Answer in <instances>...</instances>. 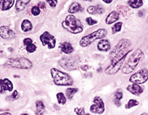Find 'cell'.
<instances>
[{
	"instance_id": "obj_1",
	"label": "cell",
	"mask_w": 148,
	"mask_h": 115,
	"mask_svg": "<svg viewBox=\"0 0 148 115\" xmlns=\"http://www.w3.org/2000/svg\"><path fill=\"white\" fill-rule=\"evenodd\" d=\"M144 58V52L140 49H137L134 51V53L130 56L124 65L122 67V72L125 75L130 74L134 71L139 62Z\"/></svg>"
},
{
	"instance_id": "obj_2",
	"label": "cell",
	"mask_w": 148,
	"mask_h": 115,
	"mask_svg": "<svg viewBox=\"0 0 148 115\" xmlns=\"http://www.w3.org/2000/svg\"><path fill=\"white\" fill-rule=\"evenodd\" d=\"M62 25L65 30L72 34L81 33L84 29V26L82 22L75 17L73 15H69L67 16L64 22H62Z\"/></svg>"
},
{
	"instance_id": "obj_3",
	"label": "cell",
	"mask_w": 148,
	"mask_h": 115,
	"mask_svg": "<svg viewBox=\"0 0 148 115\" xmlns=\"http://www.w3.org/2000/svg\"><path fill=\"white\" fill-rule=\"evenodd\" d=\"M51 75L53 78L54 83L57 86H70L73 84V79L69 74L52 68L51 69Z\"/></svg>"
},
{
	"instance_id": "obj_4",
	"label": "cell",
	"mask_w": 148,
	"mask_h": 115,
	"mask_svg": "<svg viewBox=\"0 0 148 115\" xmlns=\"http://www.w3.org/2000/svg\"><path fill=\"white\" fill-rule=\"evenodd\" d=\"M108 34V31L104 29H100L97 31H94L92 33L89 34L88 36H84L80 40V45L82 47H87L91 44L92 42L97 39H101L104 38Z\"/></svg>"
},
{
	"instance_id": "obj_5",
	"label": "cell",
	"mask_w": 148,
	"mask_h": 115,
	"mask_svg": "<svg viewBox=\"0 0 148 115\" xmlns=\"http://www.w3.org/2000/svg\"><path fill=\"white\" fill-rule=\"evenodd\" d=\"M5 66L19 69H30L32 68V63L25 57H16L8 60Z\"/></svg>"
},
{
	"instance_id": "obj_6",
	"label": "cell",
	"mask_w": 148,
	"mask_h": 115,
	"mask_svg": "<svg viewBox=\"0 0 148 115\" xmlns=\"http://www.w3.org/2000/svg\"><path fill=\"white\" fill-rule=\"evenodd\" d=\"M130 44V42L128 39H126V38H122L118 42L115 47L111 50V51L110 52V58L111 60H112L114 57H115L117 55H118L119 54L124 52V50H126V49H127Z\"/></svg>"
},
{
	"instance_id": "obj_7",
	"label": "cell",
	"mask_w": 148,
	"mask_h": 115,
	"mask_svg": "<svg viewBox=\"0 0 148 115\" xmlns=\"http://www.w3.org/2000/svg\"><path fill=\"white\" fill-rule=\"evenodd\" d=\"M148 78V70L147 68H142L135 74H134L130 77V82L134 84H144L147 82Z\"/></svg>"
},
{
	"instance_id": "obj_8",
	"label": "cell",
	"mask_w": 148,
	"mask_h": 115,
	"mask_svg": "<svg viewBox=\"0 0 148 115\" xmlns=\"http://www.w3.org/2000/svg\"><path fill=\"white\" fill-rule=\"evenodd\" d=\"M40 41L42 43V45H48L49 49H53L56 45V38L49 31H45L40 36Z\"/></svg>"
},
{
	"instance_id": "obj_9",
	"label": "cell",
	"mask_w": 148,
	"mask_h": 115,
	"mask_svg": "<svg viewBox=\"0 0 148 115\" xmlns=\"http://www.w3.org/2000/svg\"><path fill=\"white\" fill-rule=\"evenodd\" d=\"M90 111L91 113L101 114L105 111V106L103 100L100 97H95L93 100V104L90 107Z\"/></svg>"
},
{
	"instance_id": "obj_10",
	"label": "cell",
	"mask_w": 148,
	"mask_h": 115,
	"mask_svg": "<svg viewBox=\"0 0 148 115\" xmlns=\"http://www.w3.org/2000/svg\"><path fill=\"white\" fill-rule=\"evenodd\" d=\"M0 36L3 39H10L16 37V33L8 26L3 25L0 27Z\"/></svg>"
},
{
	"instance_id": "obj_11",
	"label": "cell",
	"mask_w": 148,
	"mask_h": 115,
	"mask_svg": "<svg viewBox=\"0 0 148 115\" xmlns=\"http://www.w3.org/2000/svg\"><path fill=\"white\" fill-rule=\"evenodd\" d=\"M13 91V84L8 78L0 80V94H4L5 91Z\"/></svg>"
},
{
	"instance_id": "obj_12",
	"label": "cell",
	"mask_w": 148,
	"mask_h": 115,
	"mask_svg": "<svg viewBox=\"0 0 148 115\" xmlns=\"http://www.w3.org/2000/svg\"><path fill=\"white\" fill-rule=\"evenodd\" d=\"M123 61L124 60H121L119 62H115V63H111V65L105 69V74L108 75H114L117 73L120 70V68H121Z\"/></svg>"
},
{
	"instance_id": "obj_13",
	"label": "cell",
	"mask_w": 148,
	"mask_h": 115,
	"mask_svg": "<svg viewBox=\"0 0 148 115\" xmlns=\"http://www.w3.org/2000/svg\"><path fill=\"white\" fill-rule=\"evenodd\" d=\"M59 64L64 69L67 70H71V69L75 68L76 64H75V61L71 59V57H63L59 62Z\"/></svg>"
},
{
	"instance_id": "obj_14",
	"label": "cell",
	"mask_w": 148,
	"mask_h": 115,
	"mask_svg": "<svg viewBox=\"0 0 148 115\" xmlns=\"http://www.w3.org/2000/svg\"><path fill=\"white\" fill-rule=\"evenodd\" d=\"M127 90L132 94L137 96H139L140 94L144 92V88L140 86L138 84H134V83H133L132 84H129L128 86L127 87Z\"/></svg>"
},
{
	"instance_id": "obj_15",
	"label": "cell",
	"mask_w": 148,
	"mask_h": 115,
	"mask_svg": "<svg viewBox=\"0 0 148 115\" xmlns=\"http://www.w3.org/2000/svg\"><path fill=\"white\" fill-rule=\"evenodd\" d=\"M23 44L25 46V49L29 53H33L37 49V46L32 42V39L30 38H25L23 40Z\"/></svg>"
},
{
	"instance_id": "obj_16",
	"label": "cell",
	"mask_w": 148,
	"mask_h": 115,
	"mask_svg": "<svg viewBox=\"0 0 148 115\" xmlns=\"http://www.w3.org/2000/svg\"><path fill=\"white\" fill-rule=\"evenodd\" d=\"M120 18V13L117 11H113L111 13L109 14L108 16H107V18L105 20V23L107 25H111L113 23H114L119 20Z\"/></svg>"
},
{
	"instance_id": "obj_17",
	"label": "cell",
	"mask_w": 148,
	"mask_h": 115,
	"mask_svg": "<svg viewBox=\"0 0 148 115\" xmlns=\"http://www.w3.org/2000/svg\"><path fill=\"white\" fill-rule=\"evenodd\" d=\"M59 49H61V51L62 52H64L66 55H70V54L73 53L74 51V48L71 45V43L69 42H62L59 45Z\"/></svg>"
},
{
	"instance_id": "obj_18",
	"label": "cell",
	"mask_w": 148,
	"mask_h": 115,
	"mask_svg": "<svg viewBox=\"0 0 148 115\" xmlns=\"http://www.w3.org/2000/svg\"><path fill=\"white\" fill-rule=\"evenodd\" d=\"M97 49L101 51H108L111 49V43L108 39H101L97 44Z\"/></svg>"
},
{
	"instance_id": "obj_19",
	"label": "cell",
	"mask_w": 148,
	"mask_h": 115,
	"mask_svg": "<svg viewBox=\"0 0 148 115\" xmlns=\"http://www.w3.org/2000/svg\"><path fill=\"white\" fill-rule=\"evenodd\" d=\"M15 0H1L0 1V9L2 11H7L13 6Z\"/></svg>"
},
{
	"instance_id": "obj_20",
	"label": "cell",
	"mask_w": 148,
	"mask_h": 115,
	"mask_svg": "<svg viewBox=\"0 0 148 115\" xmlns=\"http://www.w3.org/2000/svg\"><path fill=\"white\" fill-rule=\"evenodd\" d=\"M87 12L91 15L102 14L104 12V9L100 5H91L87 9Z\"/></svg>"
},
{
	"instance_id": "obj_21",
	"label": "cell",
	"mask_w": 148,
	"mask_h": 115,
	"mask_svg": "<svg viewBox=\"0 0 148 115\" xmlns=\"http://www.w3.org/2000/svg\"><path fill=\"white\" fill-rule=\"evenodd\" d=\"M31 2V0H17L16 4V11L21 12L24 10L26 5Z\"/></svg>"
},
{
	"instance_id": "obj_22",
	"label": "cell",
	"mask_w": 148,
	"mask_h": 115,
	"mask_svg": "<svg viewBox=\"0 0 148 115\" xmlns=\"http://www.w3.org/2000/svg\"><path fill=\"white\" fill-rule=\"evenodd\" d=\"M21 29H22V31L28 32L32 29V24L29 19H24L21 24Z\"/></svg>"
},
{
	"instance_id": "obj_23",
	"label": "cell",
	"mask_w": 148,
	"mask_h": 115,
	"mask_svg": "<svg viewBox=\"0 0 148 115\" xmlns=\"http://www.w3.org/2000/svg\"><path fill=\"white\" fill-rule=\"evenodd\" d=\"M82 10H83V9H82V5L78 2H73L69 7V12L71 14H74L78 12H82Z\"/></svg>"
},
{
	"instance_id": "obj_24",
	"label": "cell",
	"mask_w": 148,
	"mask_h": 115,
	"mask_svg": "<svg viewBox=\"0 0 148 115\" xmlns=\"http://www.w3.org/2000/svg\"><path fill=\"white\" fill-rule=\"evenodd\" d=\"M117 11L119 12V13H121L123 16V17H124V18H127L128 16H130V12H131V11H130V9H129V8H127V7L126 6H124V5H118V6L117 7Z\"/></svg>"
},
{
	"instance_id": "obj_25",
	"label": "cell",
	"mask_w": 148,
	"mask_h": 115,
	"mask_svg": "<svg viewBox=\"0 0 148 115\" xmlns=\"http://www.w3.org/2000/svg\"><path fill=\"white\" fill-rule=\"evenodd\" d=\"M127 4L132 9H139L144 4L143 0H128Z\"/></svg>"
},
{
	"instance_id": "obj_26",
	"label": "cell",
	"mask_w": 148,
	"mask_h": 115,
	"mask_svg": "<svg viewBox=\"0 0 148 115\" xmlns=\"http://www.w3.org/2000/svg\"><path fill=\"white\" fill-rule=\"evenodd\" d=\"M123 98V93L122 92H120V91H117V92H115L114 95V103L117 106L120 107L121 106V102L120 101Z\"/></svg>"
},
{
	"instance_id": "obj_27",
	"label": "cell",
	"mask_w": 148,
	"mask_h": 115,
	"mask_svg": "<svg viewBox=\"0 0 148 115\" xmlns=\"http://www.w3.org/2000/svg\"><path fill=\"white\" fill-rule=\"evenodd\" d=\"M36 108H37V112H36V114H42V112L44 111L45 108L44 103L42 102V101H37L36 102Z\"/></svg>"
},
{
	"instance_id": "obj_28",
	"label": "cell",
	"mask_w": 148,
	"mask_h": 115,
	"mask_svg": "<svg viewBox=\"0 0 148 115\" xmlns=\"http://www.w3.org/2000/svg\"><path fill=\"white\" fill-rule=\"evenodd\" d=\"M56 97H57L58 102L59 104H65L66 103V97L64 96V94L62 92H58V93L56 94Z\"/></svg>"
},
{
	"instance_id": "obj_29",
	"label": "cell",
	"mask_w": 148,
	"mask_h": 115,
	"mask_svg": "<svg viewBox=\"0 0 148 115\" xmlns=\"http://www.w3.org/2000/svg\"><path fill=\"white\" fill-rule=\"evenodd\" d=\"M77 91V88H69L66 90V97L69 99H71L73 98L75 94Z\"/></svg>"
},
{
	"instance_id": "obj_30",
	"label": "cell",
	"mask_w": 148,
	"mask_h": 115,
	"mask_svg": "<svg viewBox=\"0 0 148 115\" xmlns=\"http://www.w3.org/2000/svg\"><path fill=\"white\" fill-rule=\"evenodd\" d=\"M122 25H123V23L121 22H117V23H115L114 25L111 28V30H112V33L115 34L117 33V32H119L121 30Z\"/></svg>"
},
{
	"instance_id": "obj_31",
	"label": "cell",
	"mask_w": 148,
	"mask_h": 115,
	"mask_svg": "<svg viewBox=\"0 0 148 115\" xmlns=\"http://www.w3.org/2000/svg\"><path fill=\"white\" fill-rule=\"evenodd\" d=\"M139 104V102L136 101V100L134 99H130L128 102H127V104L125 105V108L126 109H130L133 107L137 106Z\"/></svg>"
},
{
	"instance_id": "obj_32",
	"label": "cell",
	"mask_w": 148,
	"mask_h": 115,
	"mask_svg": "<svg viewBox=\"0 0 148 115\" xmlns=\"http://www.w3.org/2000/svg\"><path fill=\"white\" fill-rule=\"evenodd\" d=\"M32 14L35 16H38L40 14V9L38 6H33L32 8Z\"/></svg>"
},
{
	"instance_id": "obj_33",
	"label": "cell",
	"mask_w": 148,
	"mask_h": 115,
	"mask_svg": "<svg viewBox=\"0 0 148 115\" xmlns=\"http://www.w3.org/2000/svg\"><path fill=\"white\" fill-rule=\"evenodd\" d=\"M86 22L88 25H94L97 24V22L96 20H94L93 18H91V17H88V18H86Z\"/></svg>"
},
{
	"instance_id": "obj_34",
	"label": "cell",
	"mask_w": 148,
	"mask_h": 115,
	"mask_svg": "<svg viewBox=\"0 0 148 115\" xmlns=\"http://www.w3.org/2000/svg\"><path fill=\"white\" fill-rule=\"evenodd\" d=\"M75 112L78 115L85 114V112H84V109L83 108V107H77V108H75Z\"/></svg>"
},
{
	"instance_id": "obj_35",
	"label": "cell",
	"mask_w": 148,
	"mask_h": 115,
	"mask_svg": "<svg viewBox=\"0 0 148 115\" xmlns=\"http://www.w3.org/2000/svg\"><path fill=\"white\" fill-rule=\"evenodd\" d=\"M18 97H19V94H18V92L16 90L13 91V93L12 94L11 96H9V98H11L12 100H16L18 99Z\"/></svg>"
},
{
	"instance_id": "obj_36",
	"label": "cell",
	"mask_w": 148,
	"mask_h": 115,
	"mask_svg": "<svg viewBox=\"0 0 148 115\" xmlns=\"http://www.w3.org/2000/svg\"><path fill=\"white\" fill-rule=\"evenodd\" d=\"M46 2H48L49 5L51 7H52V8L56 7L58 4L57 0H46Z\"/></svg>"
},
{
	"instance_id": "obj_37",
	"label": "cell",
	"mask_w": 148,
	"mask_h": 115,
	"mask_svg": "<svg viewBox=\"0 0 148 115\" xmlns=\"http://www.w3.org/2000/svg\"><path fill=\"white\" fill-rule=\"evenodd\" d=\"M39 9H45V7H46V5H45V3L44 2H40L38 3V5H37Z\"/></svg>"
},
{
	"instance_id": "obj_38",
	"label": "cell",
	"mask_w": 148,
	"mask_h": 115,
	"mask_svg": "<svg viewBox=\"0 0 148 115\" xmlns=\"http://www.w3.org/2000/svg\"><path fill=\"white\" fill-rule=\"evenodd\" d=\"M102 1L105 2V3H107V4H110V3H111L113 2V0H102Z\"/></svg>"
},
{
	"instance_id": "obj_39",
	"label": "cell",
	"mask_w": 148,
	"mask_h": 115,
	"mask_svg": "<svg viewBox=\"0 0 148 115\" xmlns=\"http://www.w3.org/2000/svg\"><path fill=\"white\" fill-rule=\"evenodd\" d=\"M82 69H83V70H88V66H87V65H84V66L82 67Z\"/></svg>"
},
{
	"instance_id": "obj_40",
	"label": "cell",
	"mask_w": 148,
	"mask_h": 115,
	"mask_svg": "<svg viewBox=\"0 0 148 115\" xmlns=\"http://www.w3.org/2000/svg\"><path fill=\"white\" fill-rule=\"evenodd\" d=\"M2 114H10V113H9V112H7V113H3Z\"/></svg>"
},
{
	"instance_id": "obj_41",
	"label": "cell",
	"mask_w": 148,
	"mask_h": 115,
	"mask_svg": "<svg viewBox=\"0 0 148 115\" xmlns=\"http://www.w3.org/2000/svg\"><path fill=\"white\" fill-rule=\"evenodd\" d=\"M84 1H91V0H84Z\"/></svg>"
}]
</instances>
